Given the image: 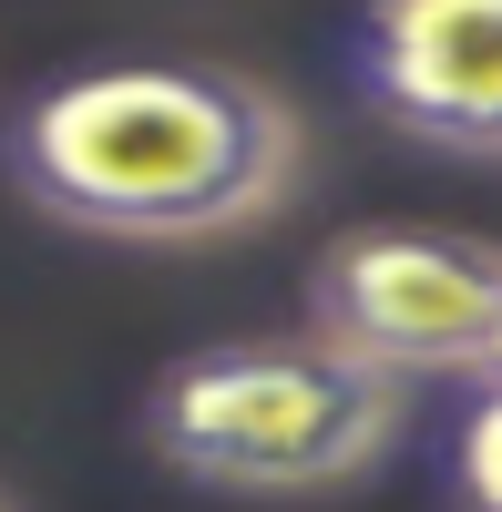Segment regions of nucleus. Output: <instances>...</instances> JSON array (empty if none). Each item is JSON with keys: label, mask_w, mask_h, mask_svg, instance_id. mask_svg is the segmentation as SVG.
<instances>
[{"label": "nucleus", "mask_w": 502, "mask_h": 512, "mask_svg": "<svg viewBox=\"0 0 502 512\" xmlns=\"http://www.w3.org/2000/svg\"><path fill=\"white\" fill-rule=\"evenodd\" d=\"M0 512H11V492H0Z\"/></svg>", "instance_id": "obj_7"}, {"label": "nucleus", "mask_w": 502, "mask_h": 512, "mask_svg": "<svg viewBox=\"0 0 502 512\" xmlns=\"http://www.w3.org/2000/svg\"><path fill=\"white\" fill-rule=\"evenodd\" d=\"M451 512H502V379H472L451 420Z\"/></svg>", "instance_id": "obj_5"}, {"label": "nucleus", "mask_w": 502, "mask_h": 512, "mask_svg": "<svg viewBox=\"0 0 502 512\" xmlns=\"http://www.w3.org/2000/svg\"><path fill=\"white\" fill-rule=\"evenodd\" d=\"M349 82L390 134L502 164V0H369L349 21Z\"/></svg>", "instance_id": "obj_4"}, {"label": "nucleus", "mask_w": 502, "mask_h": 512, "mask_svg": "<svg viewBox=\"0 0 502 512\" xmlns=\"http://www.w3.org/2000/svg\"><path fill=\"white\" fill-rule=\"evenodd\" d=\"M410 390L349 349H328L318 328L298 338H216L154 369L144 390V451L195 492H339L400 441Z\"/></svg>", "instance_id": "obj_2"}, {"label": "nucleus", "mask_w": 502, "mask_h": 512, "mask_svg": "<svg viewBox=\"0 0 502 512\" xmlns=\"http://www.w3.org/2000/svg\"><path fill=\"white\" fill-rule=\"evenodd\" d=\"M298 113L257 72L216 62H103L31 93L0 123V175L72 236L195 246L298 195Z\"/></svg>", "instance_id": "obj_1"}, {"label": "nucleus", "mask_w": 502, "mask_h": 512, "mask_svg": "<svg viewBox=\"0 0 502 512\" xmlns=\"http://www.w3.org/2000/svg\"><path fill=\"white\" fill-rule=\"evenodd\" d=\"M482 379H502V349H492V369H482Z\"/></svg>", "instance_id": "obj_6"}, {"label": "nucleus", "mask_w": 502, "mask_h": 512, "mask_svg": "<svg viewBox=\"0 0 502 512\" xmlns=\"http://www.w3.org/2000/svg\"><path fill=\"white\" fill-rule=\"evenodd\" d=\"M308 328L380 379H482L502 349V246L451 226H349L308 256Z\"/></svg>", "instance_id": "obj_3"}]
</instances>
